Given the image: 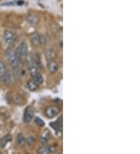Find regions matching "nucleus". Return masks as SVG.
Instances as JSON below:
<instances>
[{"label": "nucleus", "mask_w": 140, "mask_h": 154, "mask_svg": "<svg viewBox=\"0 0 140 154\" xmlns=\"http://www.w3.org/2000/svg\"><path fill=\"white\" fill-rule=\"evenodd\" d=\"M6 56L9 60V64L13 68H17L20 65V58L16 55L15 51L12 49H9L6 51Z\"/></svg>", "instance_id": "nucleus-1"}, {"label": "nucleus", "mask_w": 140, "mask_h": 154, "mask_svg": "<svg viewBox=\"0 0 140 154\" xmlns=\"http://www.w3.org/2000/svg\"><path fill=\"white\" fill-rule=\"evenodd\" d=\"M28 52V46L25 42H22L20 45H19L18 47L16 49V55H17L19 58H20H20H23L26 56Z\"/></svg>", "instance_id": "nucleus-2"}, {"label": "nucleus", "mask_w": 140, "mask_h": 154, "mask_svg": "<svg viewBox=\"0 0 140 154\" xmlns=\"http://www.w3.org/2000/svg\"><path fill=\"white\" fill-rule=\"evenodd\" d=\"M31 41L36 45H45V44H46L48 42L47 37L39 34H36V33L35 34H31Z\"/></svg>", "instance_id": "nucleus-3"}, {"label": "nucleus", "mask_w": 140, "mask_h": 154, "mask_svg": "<svg viewBox=\"0 0 140 154\" xmlns=\"http://www.w3.org/2000/svg\"><path fill=\"white\" fill-rule=\"evenodd\" d=\"M60 109L56 106H50L45 110V115H46L48 119H52L54 118L59 114Z\"/></svg>", "instance_id": "nucleus-4"}, {"label": "nucleus", "mask_w": 140, "mask_h": 154, "mask_svg": "<svg viewBox=\"0 0 140 154\" xmlns=\"http://www.w3.org/2000/svg\"><path fill=\"white\" fill-rule=\"evenodd\" d=\"M34 116V110L30 106L26 107L24 113H23V121L24 123H29L33 119Z\"/></svg>", "instance_id": "nucleus-5"}, {"label": "nucleus", "mask_w": 140, "mask_h": 154, "mask_svg": "<svg viewBox=\"0 0 140 154\" xmlns=\"http://www.w3.org/2000/svg\"><path fill=\"white\" fill-rule=\"evenodd\" d=\"M56 147L54 146H45L44 147H41L37 150L38 153L41 154H50V153H54L56 152Z\"/></svg>", "instance_id": "nucleus-6"}, {"label": "nucleus", "mask_w": 140, "mask_h": 154, "mask_svg": "<svg viewBox=\"0 0 140 154\" xmlns=\"http://www.w3.org/2000/svg\"><path fill=\"white\" fill-rule=\"evenodd\" d=\"M4 41L6 45H13L14 42V34L10 30H6L4 33Z\"/></svg>", "instance_id": "nucleus-7"}, {"label": "nucleus", "mask_w": 140, "mask_h": 154, "mask_svg": "<svg viewBox=\"0 0 140 154\" xmlns=\"http://www.w3.org/2000/svg\"><path fill=\"white\" fill-rule=\"evenodd\" d=\"M26 21L28 23H30V25H36L39 22V17H37L34 13H29L26 15Z\"/></svg>", "instance_id": "nucleus-8"}, {"label": "nucleus", "mask_w": 140, "mask_h": 154, "mask_svg": "<svg viewBox=\"0 0 140 154\" xmlns=\"http://www.w3.org/2000/svg\"><path fill=\"white\" fill-rule=\"evenodd\" d=\"M58 68H59V66L55 61L50 60L48 62V69L49 72L51 73H55L58 70Z\"/></svg>", "instance_id": "nucleus-9"}, {"label": "nucleus", "mask_w": 140, "mask_h": 154, "mask_svg": "<svg viewBox=\"0 0 140 154\" xmlns=\"http://www.w3.org/2000/svg\"><path fill=\"white\" fill-rule=\"evenodd\" d=\"M50 126L52 127V128L56 131H61L62 128V117L61 116L58 120L54 122L50 123Z\"/></svg>", "instance_id": "nucleus-10"}, {"label": "nucleus", "mask_w": 140, "mask_h": 154, "mask_svg": "<svg viewBox=\"0 0 140 154\" xmlns=\"http://www.w3.org/2000/svg\"><path fill=\"white\" fill-rule=\"evenodd\" d=\"M12 141V136L11 135H6L5 136L2 137L0 142V145H1V148L5 149L9 143Z\"/></svg>", "instance_id": "nucleus-11"}, {"label": "nucleus", "mask_w": 140, "mask_h": 154, "mask_svg": "<svg viewBox=\"0 0 140 154\" xmlns=\"http://www.w3.org/2000/svg\"><path fill=\"white\" fill-rule=\"evenodd\" d=\"M32 80L34 81L36 84L39 86V85L42 84V83H43L44 78L41 73H38L37 75H35V76L32 77Z\"/></svg>", "instance_id": "nucleus-12"}, {"label": "nucleus", "mask_w": 140, "mask_h": 154, "mask_svg": "<svg viewBox=\"0 0 140 154\" xmlns=\"http://www.w3.org/2000/svg\"><path fill=\"white\" fill-rule=\"evenodd\" d=\"M17 143L20 146H24L26 143V139H25L24 135L23 134H19L17 135Z\"/></svg>", "instance_id": "nucleus-13"}, {"label": "nucleus", "mask_w": 140, "mask_h": 154, "mask_svg": "<svg viewBox=\"0 0 140 154\" xmlns=\"http://www.w3.org/2000/svg\"><path fill=\"white\" fill-rule=\"evenodd\" d=\"M7 72L6 66L2 61H0V78H2Z\"/></svg>", "instance_id": "nucleus-14"}, {"label": "nucleus", "mask_w": 140, "mask_h": 154, "mask_svg": "<svg viewBox=\"0 0 140 154\" xmlns=\"http://www.w3.org/2000/svg\"><path fill=\"white\" fill-rule=\"evenodd\" d=\"M27 87L30 91H35L38 88V85L36 84L33 80H30L27 82Z\"/></svg>", "instance_id": "nucleus-15"}, {"label": "nucleus", "mask_w": 140, "mask_h": 154, "mask_svg": "<svg viewBox=\"0 0 140 154\" xmlns=\"http://www.w3.org/2000/svg\"><path fill=\"white\" fill-rule=\"evenodd\" d=\"M49 139H50V132H49L48 131H47V132H45V133H44L43 135H42V136H41V143H42V144H45V143H47L49 141Z\"/></svg>", "instance_id": "nucleus-16"}, {"label": "nucleus", "mask_w": 140, "mask_h": 154, "mask_svg": "<svg viewBox=\"0 0 140 154\" xmlns=\"http://www.w3.org/2000/svg\"><path fill=\"white\" fill-rule=\"evenodd\" d=\"M46 55L47 58H48L49 60H52L53 58L56 56V53L53 49H49L48 51H47Z\"/></svg>", "instance_id": "nucleus-17"}, {"label": "nucleus", "mask_w": 140, "mask_h": 154, "mask_svg": "<svg viewBox=\"0 0 140 154\" xmlns=\"http://www.w3.org/2000/svg\"><path fill=\"white\" fill-rule=\"evenodd\" d=\"M30 72L31 77L35 76V75H37L38 73H40L39 72H38V69H37V68L36 67V66H31V67L30 68Z\"/></svg>", "instance_id": "nucleus-18"}, {"label": "nucleus", "mask_w": 140, "mask_h": 154, "mask_svg": "<svg viewBox=\"0 0 140 154\" xmlns=\"http://www.w3.org/2000/svg\"><path fill=\"white\" fill-rule=\"evenodd\" d=\"M36 142V139L35 138L33 137V136H30V137L26 139V143H27L29 146H32V145H34Z\"/></svg>", "instance_id": "nucleus-19"}, {"label": "nucleus", "mask_w": 140, "mask_h": 154, "mask_svg": "<svg viewBox=\"0 0 140 154\" xmlns=\"http://www.w3.org/2000/svg\"><path fill=\"white\" fill-rule=\"evenodd\" d=\"M34 122H35V123L37 125H39V126L45 125V122H44V121L42 120V119H40V118H36Z\"/></svg>", "instance_id": "nucleus-20"}]
</instances>
